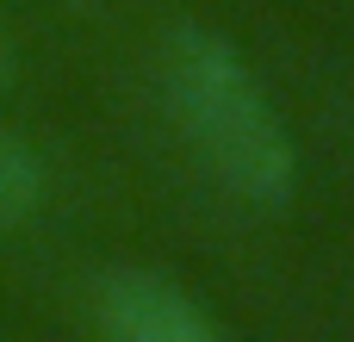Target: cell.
Masks as SVG:
<instances>
[{"label":"cell","mask_w":354,"mask_h":342,"mask_svg":"<svg viewBox=\"0 0 354 342\" xmlns=\"http://www.w3.org/2000/svg\"><path fill=\"white\" fill-rule=\"evenodd\" d=\"M93 342H230L212 312L156 268H106L87 293Z\"/></svg>","instance_id":"obj_2"},{"label":"cell","mask_w":354,"mask_h":342,"mask_svg":"<svg viewBox=\"0 0 354 342\" xmlns=\"http://www.w3.org/2000/svg\"><path fill=\"white\" fill-rule=\"evenodd\" d=\"M12 69H19V56H12V37L0 31V93L12 87Z\"/></svg>","instance_id":"obj_4"},{"label":"cell","mask_w":354,"mask_h":342,"mask_svg":"<svg viewBox=\"0 0 354 342\" xmlns=\"http://www.w3.org/2000/svg\"><path fill=\"white\" fill-rule=\"evenodd\" d=\"M44 193H50L44 156H37L25 137L0 131V231H19L25 218H37Z\"/></svg>","instance_id":"obj_3"},{"label":"cell","mask_w":354,"mask_h":342,"mask_svg":"<svg viewBox=\"0 0 354 342\" xmlns=\"http://www.w3.org/2000/svg\"><path fill=\"white\" fill-rule=\"evenodd\" d=\"M162 112L187 156L249 212H280L299 193V150L249 56L212 25H174L156 50Z\"/></svg>","instance_id":"obj_1"}]
</instances>
